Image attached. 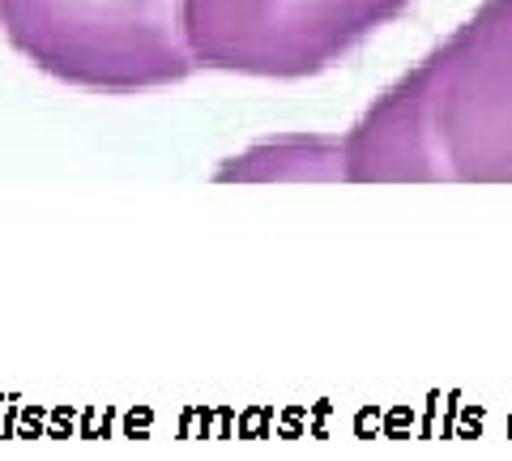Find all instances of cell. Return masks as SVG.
Listing matches in <instances>:
<instances>
[{
  "label": "cell",
  "instance_id": "obj_1",
  "mask_svg": "<svg viewBox=\"0 0 512 461\" xmlns=\"http://www.w3.org/2000/svg\"><path fill=\"white\" fill-rule=\"evenodd\" d=\"M346 184H512V0H483L342 137Z\"/></svg>",
  "mask_w": 512,
  "mask_h": 461
},
{
  "label": "cell",
  "instance_id": "obj_2",
  "mask_svg": "<svg viewBox=\"0 0 512 461\" xmlns=\"http://www.w3.org/2000/svg\"><path fill=\"white\" fill-rule=\"evenodd\" d=\"M0 35L30 69L94 94L192 77L180 0H0Z\"/></svg>",
  "mask_w": 512,
  "mask_h": 461
},
{
  "label": "cell",
  "instance_id": "obj_3",
  "mask_svg": "<svg viewBox=\"0 0 512 461\" xmlns=\"http://www.w3.org/2000/svg\"><path fill=\"white\" fill-rule=\"evenodd\" d=\"M414 0H180L192 69L239 77H312L376 35Z\"/></svg>",
  "mask_w": 512,
  "mask_h": 461
},
{
  "label": "cell",
  "instance_id": "obj_4",
  "mask_svg": "<svg viewBox=\"0 0 512 461\" xmlns=\"http://www.w3.org/2000/svg\"><path fill=\"white\" fill-rule=\"evenodd\" d=\"M218 180H244V184H338L346 180L342 137L325 133H286L256 141L244 154L227 158L218 167Z\"/></svg>",
  "mask_w": 512,
  "mask_h": 461
}]
</instances>
